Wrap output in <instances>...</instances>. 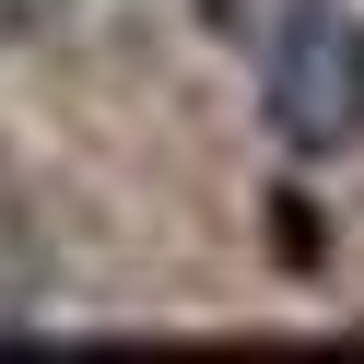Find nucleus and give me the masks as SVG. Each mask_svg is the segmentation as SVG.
<instances>
[{"label": "nucleus", "instance_id": "f257e3e1", "mask_svg": "<svg viewBox=\"0 0 364 364\" xmlns=\"http://www.w3.org/2000/svg\"><path fill=\"white\" fill-rule=\"evenodd\" d=\"M259 129L294 165H341L364 141V12L353 0H317L259 48Z\"/></svg>", "mask_w": 364, "mask_h": 364}, {"label": "nucleus", "instance_id": "f03ea898", "mask_svg": "<svg viewBox=\"0 0 364 364\" xmlns=\"http://www.w3.org/2000/svg\"><path fill=\"white\" fill-rule=\"evenodd\" d=\"M36 306H48V259H36L24 223L0 212V329H36Z\"/></svg>", "mask_w": 364, "mask_h": 364}, {"label": "nucleus", "instance_id": "7ed1b4c3", "mask_svg": "<svg viewBox=\"0 0 364 364\" xmlns=\"http://www.w3.org/2000/svg\"><path fill=\"white\" fill-rule=\"evenodd\" d=\"M294 12H317V0H200V24H212L223 48H247V59H259L270 36L294 24Z\"/></svg>", "mask_w": 364, "mask_h": 364}, {"label": "nucleus", "instance_id": "20e7f679", "mask_svg": "<svg viewBox=\"0 0 364 364\" xmlns=\"http://www.w3.org/2000/svg\"><path fill=\"white\" fill-rule=\"evenodd\" d=\"M82 0H0V48H36V36H59Z\"/></svg>", "mask_w": 364, "mask_h": 364}]
</instances>
